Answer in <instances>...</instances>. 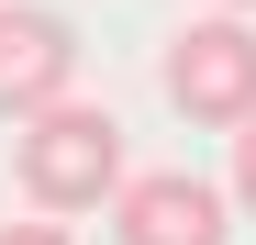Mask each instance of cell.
Listing matches in <instances>:
<instances>
[{
    "mask_svg": "<svg viewBox=\"0 0 256 245\" xmlns=\"http://www.w3.org/2000/svg\"><path fill=\"white\" fill-rule=\"evenodd\" d=\"M156 90H167L178 122H200V134H245V122H256V34H245L234 12L178 22V34H167Z\"/></svg>",
    "mask_w": 256,
    "mask_h": 245,
    "instance_id": "cell-2",
    "label": "cell"
},
{
    "mask_svg": "<svg viewBox=\"0 0 256 245\" xmlns=\"http://www.w3.org/2000/svg\"><path fill=\"white\" fill-rule=\"evenodd\" d=\"M67 78H78V22L45 12V0H0V112H45L67 100Z\"/></svg>",
    "mask_w": 256,
    "mask_h": 245,
    "instance_id": "cell-3",
    "label": "cell"
},
{
    "mask_svg": "<svg viewBox=\"0 0 256 245\" xmlns=\"http://www.w3.org/2000/svg\"><path fill=\"white\" fill-rule=\"evenodd\" d=\"M0 245H67V223H0Z\"/></svg>",
    "mask_w": 256,
    "mask_h": 245,
    "instance_id": "cell-6",
    "label": "cell"
},
{
    "mask_svg": "<svg viewBox=\"0 0 256 245\" xmlns=\"http://www.w3.org/2000/svg\"><path fill=\"white\" fill-rule=\"evenodd\" d=\"M212 12H256V0H212Z\"/></svg>",
    "mask_w": 256,
    "mask_h": 245,
    "instance_id": "cell-7",
    "label": "cell"
},
{
    "mask_svg": "<svg viewBox=\"0 0 256 245\" xmlns=\"http://www.w3.org/2000/svg\"><path fill=\"white\" fill-rule=\"evenodd\" d=\"M12 178L34 212H112L122 200V122L100 100H45V112H22V134H12Z\"/></svg>",
    "mask_w": 256,
    "mask_h": 245,
    "instance_id": "cell-1",
    "label": "cell"
},
{
    "mask_svg": "<svg viewBox=\"0 0 256 245\" xmlns=\"http://www.w3.org/2000/svg\"><path fill=\"white\" fill-rule=\"evenodd\" d=\"M234 200H245V212H256V122H245V134H234Z\"/></svg>",
    "mask_w": 256,
    "mask_h": 245,
    "instance_id": "cell-5",
    "label": "cell"
},
{
    "mask_svg": "<svg viewBox=\"0 0 256 245\" xmlns=\"http://www.w3.org/2000/svg\"><path fill=\"white\" fill-rule=\"evenodd\" d=\"M112 245H234L223 190H212V178H190V168L122 178V200H112Z\"/></svg>",
    "mask_w": 256,
    "mask_h": 245,
    "instance_id": "cell-4",
    "label": "cell"
}]
</instances>
